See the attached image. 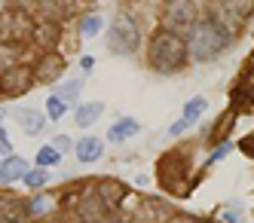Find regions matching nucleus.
I'll return each instance as SVG.
<instances>
[{
	"mask_svg": "<svg viewBox=\"0 0 254 223\" xmlns=\"http://www.w3.org/2000/svg\"><path fill=\"white\" fill-rule=\"evenodd\" d=\"M147 58H150V67L159 73H178V70H184V64L190 58V46L184 43L181 34H175L169 28H159L150 37Z\"/></svg>",
	"mask_w": 254,
	"mask_h": 223,
	"instance_id": "f257e3e1",
	"label": "nucleus"
},
{
	"mask_svg": "<svg viewBox=\"0 0 254 223\" xmlns=\"http://www.w3.org/2000/svg\"><path fill=\"white\" fill-rule=\"evenodd\" d=\"M230 43H233V31H227L214 18H199V25L193 28V37H190V52L196 61H211L221 52H227Z\"/></svg>",
	"mask_w": 254,
	"mask_h": 223,
	"instance_id": "f03ea898",
	"label": "nucleus"
},
{
	"mask_svg": "<svg viewBox=\"0 0 254 223\" xmlns=\"http://www.w3.org/2000/svg\"><path fill=\"white\" fill-rule=\"evenodd\" d=\"M107 40H111V52H117V55H132V52H138V46H141V31L135 25V18L126 15V12L117 15L114 25H111V31H107Z\"/></svg>",
	"mask_w": 254,
	"mask_h": 223,
	"instance_id": "7ed1b4c3",
	"label": "nucleus"
},
{
	"mask_svg": "<svg viewBox=\"0 0 254 223\" xmlns=\"http://www.w3.org/2000/svg\"><path fill=\"white\" fill-rule=\"evenodd\" d=\"M28 37H34V22H31L28 12H22V9L0 12V43L19 46V43L28 40Z\"/></svg>",
	"mask_w": 254,
	"mask_h": 223,
	"instance_id": "20e7f679",
	"label": "nucleus"
},
{
	"mask_svg": "<svg viewBox=\"0 0 254 223\" xmlns=\"http://www.w3.org/2000/svg\"><path fill=\"white\" fill-rule=\"evenodd\" d=\"M162 22H166V28L175 31V34L196 28V25H199L196 3H193V0H169V3H166V12H162Z\"/></svg>",
	"mask_w": 254,
	"mask_h": 223,
	"instance_id": "39448f33",
	"label": "nucleus"
},
{
	"mask_svg": "<svg viewBox=\"0 0 254 223\" xmlns=\"http://www.w3.org/2000/svg\"><path fill=\"white\" fill-rule=\"evenodd\" d=\"M251 12H254V0H217L211 18H214V22H221L227 31H236Z\"/></svg>",
	"mask_w": 254,
	"mask_h": 223,
	"instance_id": "423d86ee",
	"label": "nucleus"
},
{
	"mask_svg": "<svg viewBox=\"0 0 254 223\" xmlns=\"http://www.w3.org/2000/svg\"><path fill=\"white\" fill-rule=\"evenodd\" d=\"M31 80H34L31 67H25V64H15V67H9V70L3 73V77H0V95H3V98L25 95V92H28V86H31Z\"/></svg>",
	"mask_w": 254,
	"mask_h": 223,
	"instance_id": "0eeeda50",
	"label": "nucleus"
},
{
	"mask_svg": "<svg viewBox=\"0 0 254 223\" xmlns=\"http://www.w3.org/2000/svg\"><path fill=\"white\" fill-rule=\"evenodd\" d=\"M62 73H64V58H62L59 52H46L43 58L37 61V67H34V80H40V83H56Z\"/></svg>",
	"mask_w": 254,
	"mask_h": 223,
	"instance_id": "6e6552de",
	"label": "nucleus"
},
{
	"mask_svg": "<svg viewBox=\"0 0 254 223\" xmlns=\"http://www.w3.org/2000/svg\"><path fill=\"white\" fill-rule=\"evenodd\" d=\"M80 220L83 223H98L104 214H107V205H104V199H101V193L98 190H89L86 196H83V202H80Z\"/></svg>",
	"mask_w": 254,
	"mask_h": 223,
	"instance_id": "1a4fd4ad",
	"label": "nucleus"
},
{
	"mask_svg": "<svg viewBox=\"0 0 254 223\" xmlns=\"http://www.w3.org/2000/svg\"><path fill=\"white\" fill-rule=\"evenodd\" d=\"M59 37H62V25L59 22H49V18H40L37 25H34V37L31 40L37 43L40 49H56V43H59Z\"/></svg>",
	"mask_w": 254,
	"mask_h": 223,
	"instance_id": "9d476101",
	"label": "nucleus"
},
{
	"mask_svg": "<svg viewBox=\"0 0 254 223\" xmlns=\"http://www.w3.org/2000/svg\"><path fill=\"white\" fill-rule=\"evenodd\" d=\"M28 174V162L22 156H6L3 162H0V183H12V180H19Z\"/></svg>",
	"mask_w": 254,
	"mask_h": 223,
	"instance_id": "9b49d317",
	"label": "nucleus"
},
{
	"mask_svg": "<svg viewBox=\"0 0 254 223\" xmlns=\"http://www.w3.org/2000/svg\"><path fill=\"white\" fill-rule=\"evenodd\" d=\"M233 107L236 110H251L254 107V73H248V77L236 86V92H233Z\"/></svg>",
	"mask_w": 254,
	"mask_h": 223,
	"instance_id": "f8f14e48",
	"label": "nucleus"
},
{
	"mask_svg": "<svg viewBox=\"0 0 254 223\" xmlns=\"http://www.w3.org/2000/svg\"><path fill=\"white\" fill-rule=\"evenodd\" d=\"M98 193L104 199V205L114 208V205H120V202L126 199V183H120V180H101L98 183Z\"/></svg>",
	"mask_w": 254,
	"mask_h": 223,
	"instance_id": "ddd939ff",
	"label": "nucleus"
},
{
	"mask_svg": "<svg viewBox=\"0 0 254 223\" xmlns=\"http://www.w3.org/2000/svg\"><path fill=\"white\" fill-rule=\"evenodd\" d=\"M104 156V144L98 138H83L77 141V159L80 162H98Z\"/></svg>",
	"mask_w": 254,
	"mask_h": 223,
	"instance_id": "4468645a",
	"label": "nucleus"
},
{
	"mask_svg": "<svg viewBox=\"0 0 254 223\" xmlns=\"http://www.w3.org/2000/svg\"><path fill=\"white\" fill-rule=\"evenodd\" d=\"M43 122H46V116L40 113V110H34V107H25L22 113H19V128L25 135H37L40 128H43Z\"/></svg>",
	"mask_w": 254,
	"mask_h": 223,
	"instance_id": "2eb2a0df",
	"label": "nucleus"
},
{
	"mask_svg": "<svg viewBox=\"0 0 254 223\" xmlns=\"http://www.w3.org/2000/svg\"><path fill=\"white\" fill-rule=\"evenodd\" d=\"M104 113V104L101 101H92V104H80L77 107V116H74V122L80 125V128H89L92 122H98V116Z\"/></svg>",
	"mask_w": 254,
	"mask_h": 223,
	"instance_id": "dca6fc26",
	"label": "nucleus"
},
{
	"mask_svg": "<svg viewBox=\"0 0 254 223\" xmlns=\"http://www.w3.org/2000/svg\"><path fill=\"white\" fill-rule=\"evenodd\" d=\"M132 135H138V122H135L132 116H126V119H120V122L111 125V132H107V141L123 144L126 138H132Z\"/></svg>",
	"mask_w": 254,
	"mask_h": 223,
	"instance_id": "f3484780",
	"label": "nucleus"
},
{
	"mask_svg": "<svg viewBox=\"0 0 254 223\" xmlns=\"http://www.w3.org/2000/svg\"><path fill=\"white\" fill-rule=\"evenodd\" d=\"M208 110V101L205 98H190L187 104H184V119L193 125V122H199V116H202Z\"/></svg>",
	"mask_w": 254,
	"mask_h": 223,
	"instance_id": "a211bd4d",
	"label": "nucleus"
},
{
	"mask_svg": "<svg viewBox=\"0 0 254 223\" xmlns=\"http://www.w3.org/2000/svg\"><path fill=\"white\" fill-rule=\"evenodd\" d=\"M15 64H19V49L0 43V77H3L9 67H15Z\"/></svg>",
	"mask_w": 254,
	"mask_h": 223,
	"instance_id": "6ab92c4d",
	"label": "nucleus"
},
{
	"mask_svg": "<svg viewBox=\"0 0 254 223\" xmlns=\"http://www.w3.org/2000/svg\"><path fill=\"white\" fill-rule=\"evenodd\" d=\"M80 89H83V80H67V83L59 89V98H62L64 104H74V101L80 98Z\"/></svg>",
	"mask_w": 254,
	"mask_h": 223,
	"instance_id": "aec40b11",
	"label": "nucleus"
},
{
	"mask_svg": "<svg viewBox=\"0 0 254 223\" xmlns=\"http://www.w3.org/2000/svg\"><path fill=\"white\" fill-rule=\"evenodd\" d=\"M40 9H43V15L49 22H59L64 15V0H40Z\"/></svg>",
	"mask_w": 254,
	"mask_h": 223,
	"instance_id": "412c9836",
	"label": "nucleus"
},
{
	"mask_svg": "<svg viewBox=\"0 0 254 223\" xmlns=\"http://www.w3.org/2000/svg\"><path fill=\"white\" fill-rule=\"evenodd\" d=\"M59 159H62V153L56 150V147H40V150H37V165H40V168L59 165Z\"/></svg>",
	"mask_w": 254,
	"mask_h": 223,
	"instance_id": "4be33fe9",
	"label": "nucleus"
},
{
	"mask_svg": "<svg viewBox=\"0 0 254 223\" xmlns=\"http://www.w3.org/2000/svg\"><path fill=\"white\" fill-rule=\"evenodd\" d=\"M64 107H67V104H64L59 95H49V98H46V116H49L52 122L62 119V116H64Z\"/></svg>",
	"mask_w": 254,
	"mask_h": 223,
	"instance_id": "5701e85b",
	"label": "nucleus"
},
{
	"mask_svg": "<svg viewBox=\"0 0 254 223\" xmlns=\"http://www.w3.org/2000/svg\"><path fill=\"white\" fill-rule=\"evenodd\" d=\"M104 28V22H101V15H86L83 22H80V31H83V37H95L98 31Z\"/></svg>",
	"mask_w": 254,
	"mask_h": 223,
	"instance_id": "b1692460",
	"label": "nucleus"
},
{
	"mask_svg": "<svg viewBox=\"0 0 254 223\" xmlns=\"http://www.w3.org/2000/svg\"><path fill=\"white\" fill-rule=\"evenodd\" d=\"M46 183V168H37V171H28L25 174V187L28 190H40Z\"/></svg>",
	"mask_w": 254,
	"mask_h": 223,
	"instance_id": "393cba45",
	"label": "nucleus"
},
{
	"mask_svg": "<svg viewBox=\"0 0 254 223\" xmlns=\"http://www.w3.org/2000/svg\"><path fill=\"white\" fill-rule=\"evenodd\" d=\"M49 208H52V202H49L46 196H40V199H34V202H31V208H28V211H31V217H43V211H49Z\"/></svg>",
	"mask_w": 254,
	"mask_h": 223,
	"instance_id": "a878e982",
	"label": "nucleus"
},
{
	"mask_svg": "<svg viewBox=\"0 0 254 223\" xmlns=\"http://www.w3.org/2000/svg\"><path fill=\"white\" fill-rule=\"evenodd\" d=\"M166 223H208V220H202V217H193V214H172Z\"/></svg>",
	"mask_w": 254,
	"mask_h": 223,
	"instance_id": "bb28decb",
	"label": "nucleus"
},
{
	"mask_svg": "<svg viewBox=\"0 0 254 223\" xmlns=\"http://www.w3.org/2000/svg\"><path fill=\"white\" fill-rule=\"evenodd\" d=\"M0 153H3V156H12V144H9V138H6V132H3V125H0Z\"/></svg>",
	"mask_w": 254,
	"mask_h": 223,
	"instance_id": "cd10ccee",
	"label": "nucleus"
},
{
	"mask_svg": "<svg viewBox=\"0 0 254 223\" xmlns=\"http://www.w3.org/2000/svg\"><path fill=\"white\" fill-rule=\"evenodd\" d=\"M227 153H230V144H221V147H217V150H214V153H211V156H208V165H214V162H217V159H224V156H227Z\"/></svg>",
	"mask_w": 254,
	"mask_h": 223,
	"instance_id": "c85d7f7f",
	"label": "nucleus"
},
{
	"mask_svg": "<svg viewBox=\"0 0 254 223\" xmlns=\"http://www.w3.org/2000/svg\"><path fill=\"white\" fill-rule=\"evenodd\" d=\"M56 150H59V153L70 150V138H67V135H59V138H56Z\"/></svg>",
	"mask_w": 254,
	"mask_h": 223,
	"instance_id": "c756f323",
	"label": "nucleus"
},
{
	"mask_svg": "<svg viewBox=\"0 0 254 223\" xmlns=\"http://www.w3.org/2000/svg\"><path fill=\"white\" fill-rule=\"evenodd\" d=\"M239 150H242V153H248V156H254V135H248V138L239 144Z\"/></svg>",
	"mask_w": 254,
	"mask_h": 223,
	"instance_id": "7c9ffc66",
	"label": "nucleus"
},
{
	"mask_svg": "<svg viewBox=\"0 0 254 223\" xmlns=\"http://www.w3.org/2000/svg\"><path fill=\"white\" fill-rule=\"evenodd\" d=\"M187 125H190L187 119H178V122H175V125L169 128V135H172V138H175V135H181V132H184V128H187Z\"/></svg>",
	"mask_w": 254,
	"mask_h": 223,
	"instance_id": "2f4dec72",
	"label": "nucleus"
},
{
	"mask_svg": "<svg viewBox=\"0 0 254 223\" xmlns=\"http://www.w3.org/2000/svg\"><path fill=\"white\" fill-rule=\"evenodd\" d=\"M221 220H224V223H242L239 217H236V211H224V214H221Z\"/></svg>",
	"mask_w": 254,
	"mask_h": 223,
	"instance_id": "473e14b6",
	"label": "nucleus"
},
{
	"mask_svg": "<svg viewBox=\"0 0 254 223\" xmlns=\"http://www.w3.org/2000/svg\"><path fill=\"white\" fill-rule=\"evenodd\" d=\"M0 122H3V107H0Z\"/></svg>",
	"mask_w": 254,
	"mask_h": 223,
	"instance_id": "72a5a7b5",
	"label": "nucleus"
}]
</instances>
